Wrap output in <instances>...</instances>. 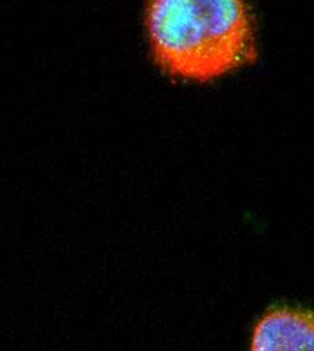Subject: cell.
Returning <instances> with one entry per match:
<instances>
[{"label":"cell","mask_w":314,"mask_h":351,"mask_svg":"<svg viewBox=\"0 0 314 351\" xmlns=\"http://www.w3.org/2000/svg\"><path fill=\"white\" fill-rule=\"evenodd\" d=\"M146 33L167 75L210 82L254 61V29L245 0H150Z\"/></svg>","instance_id":"cell-1"},{"label":"cell","mask_w":314,"mask_h":351,"mask_svg":"<svg viewBox=\"0 0 314 351\" xmlns=\"http://www.w3.org/2000/svg\"><path fill=\"white\" fill-rule=\"evenodd\" d=\"M254 351H314V309L269 307L252 328Z\"/></svg>","instance_id":"cell-2"}]
</instances>
